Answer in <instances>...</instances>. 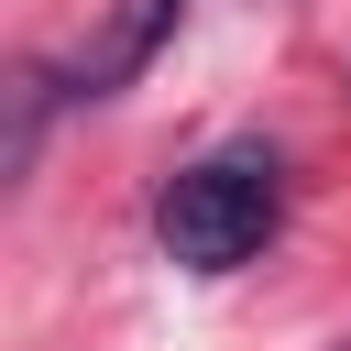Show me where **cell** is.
Here are the masks:
<instances>
[{
  "mask_svg": "<svg viewBox=\"0 0 351 351\" xmlns=\"http://www.w3.org/2000/svg\"><path fill=\"white\" fill-rule=\"evenodd\" d=\"M176 11H186V0H110V11H99V33H88L66 66H44V77H55V99H121V88L154 66V44L176 33Z\"/></svg>",
  "mask_w": 351,
  "mask_h": 351,
  "instance_id": "obj_2",
  "label": "cell"
},
{
  "mask_svg": "<svg viewBox=\"0 0 351 351\" xmlns=\"http://www.w3.org/2000/svg\"><path fill=\"white\" fill-rule=\"evenodd\" d=\"M274 230H285V165L263 143H219L154 186V241L186 274H241Z\"/></svg>",
  "mask_w": 351,
  "mask_h": 351,
  "instance_id": "obj_1",
  "label": "cell"
}]
</instances>
